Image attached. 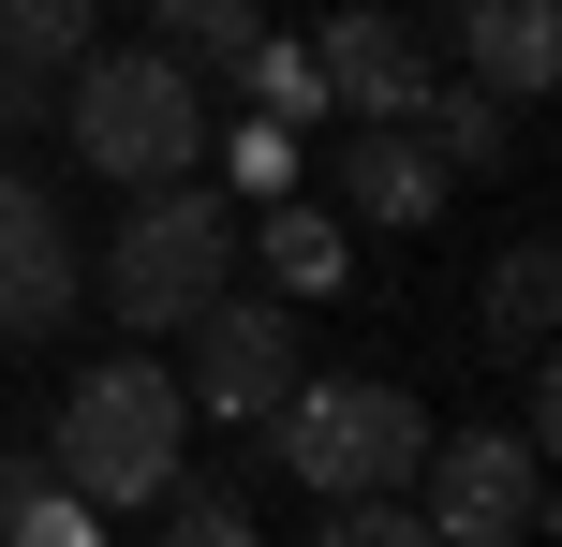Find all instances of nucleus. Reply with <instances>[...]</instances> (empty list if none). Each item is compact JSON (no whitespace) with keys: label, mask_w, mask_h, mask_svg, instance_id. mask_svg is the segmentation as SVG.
Instances as JSON below:
<instances>
[{"label":"nucleus","mask_w":562,"mask_h":547,"mask_svg":"<svg viewBox=\"0 0 562 547\" xmlns=\"http://www.w3.org/2000/svg\"><path fill=\"white\" fill-rule=\"evenodd\" d=\"M75 296H89V252L59 223V193L30 163H0V341H59Z\"/></svg>","instance_id":"obj_7"},{"label":"nucleus","mask_w":562,"mask_h":547,"mask_svg":"<svg viewBox=\"0 0 562 547\" xmlns=\"http://www.w3.org/2000/svg\"><path fill=\"white\" fill-rule=\"evenodd\" d=\"M223 282H237V223H223L207 178H148V193H119V237H104V266H89V296H104L119 326L178 341Z\"/></svg>","instance_id":"obj_3"},{"label":"nucleus","mask_w":562,"mask_h":547,"mask_svg":"<svg viewBox=\"0 0 562 547\" xmlns=\"http://www.w3.org/2000/svg\"><path fill=\"white\" fill-rule=\"evenodd\" d=\"M45 489H59V474H45V459H15V444H0V533H15V518H30V503H45Z\"/></svg>","instance_id":"obj_22"},{"label":"nucleus","mask_w":562,"mask_h":547,"mask_svg":"<svg viewBox=\"0 0 562 547\" xmlns=\"http://www.w3.org/2000/svg\"><path fill=\"white\" fill-rule=\"evenodd\" d=\"M415 518L445 533V547H533L548 533V444L533 430H429V459H415Z\"/></svg>","instance_id":"obj_5"},{"label":"nucleus","mask_w":562,"mask_h":547,"mask_svg":"<svg viewBox=\"0 0 562 547\" xmlns=\"http://www.w3.org/2000/svg\"><path fill=\"white\" fill-rule=\"evenodd\" d=\"M415 134L445 148V178H504V163H518V148H504V104H488V89H459V75L415 104Z\"/></svg>","instance_id":"obj_12"},{"label":"nucleus","mask_w":562,"mask_h":547,"mask_svg":"<svg viewBox=\"0 0 562 547\" xmlns=\"http://www.w3.org/2000/svg\"><path fill=\"white\" fill-rule=\"evenodd\" d=\"M445 148L415 134V118H356V148H340V207L356 223H385V237H415V223H445Z\"/></svg>","instance_id":"obj_10"},{"label":"nucleus","mask_w":562,"mask_h":547,"mask_svg":"<svg viewBox=\"0 0 562 547\" xmlns=\"http://www.w3.org/2000/svg\"><path fill=\"white\" fill-rule=\"evenodd\" d=\"M178 430H193L178 371H148V355H104V371H75V400H59L45 474L89 503V518H119V503H164V489H178Z\"/></svg>","instance_id":"obj_2"},{"label":"nucleus","mask_w":562,"mask_h":547,"mask_svg":"<svg viewBox=\"0 0 562 547\" xmlns=\"http://www.w3.org/2000/svg\"><path fill=\"white\" fill-rule=\"evenodd\" d=\"M59 134H75V163L104 178V193H148V178L207 163V89H193V59H164V45H89L75 75H59Z\"/></svg>","instance_id":"obj_1"},{"label":"nucleus","mask_w":562,"mask_h":547,"mask_svg":"<svg viewBox=\"0 0 562 547\" xmlns=\"http://www.w3.org/2000/svg\"><path fill=\"white\" fill-rule=\"evenodd\" d=\"M281 178H296V134L252 118V134H237V193H281Z\"/></svg>","instance_id":"obj_20"},{"label":"nucleus","mask_w":562,"mask_h":547,"mask_svg":"<svg viewBox=\"0 0 562 547\" xmlns=\"http://www.w3.org/2000/svg\"><path fill=\"white\" fill-rule=\"evenodd\" d=\"M15 118H59V75H30V59H0V134Z\"/></svg>","instance_id":"obj_21"},{"label":"nucleus","mask_w":562,"mask_h":547,"mask_svg":"<svg viewBox=\"0 0 562 547\" xmlns=\"http://www.w3.org/2000/svg\"><path fill=\"white\" fill-rule=\"evenodd\" d=\"M237 75H252V89H267V104H281V118H311V104H326V75H311V59H296V45H252V59H237Z\"/></svg>","instance_id":"obj_18"},{"label":"nucleus","mask_w":562,"mask_h":547,"mask_svg":"<svg viewBox=\"0 0 562 547\" xmlns=\"http://www.w3.org/2000/svg\"><path fill=\"white\" fill-rule=\"evenodd\" d=\"M311 547H445V533H429L400 489H370V503H326V533H311Z\"/></svg>","instance_id":"obj_16"},{"label":"nucleus","mask_w":562,"mask_h":547,"mask_svg":"<svg viewBox=\"0 0 562 547\" xmlns=\"http://www.w3.org/2000/svg\"><path fill=\"white\" fill-rule=\"evenodd\" d=\"M148 30H164V59H207V75H237V59L267 45L252 0H148Z\"/></svg>","instance_id":"obj_14"},{"label":"nucleus","mask_w":562,"mask_h":547,"mask_svg":"<svg viewBox=\"0 0 562 547\" xmlns=\"http://www.w3.org/2000/svg\"><path fill=\"white\" fill-rule=\"evenodd\" d=\"M0 547H104V533H89V503H75V489H45V503H30Z\"/></svg>","instance_id":"obj_19"},{"label":"nucleus","mask_w":562,"mask_h":547,"mask_svg":"<svg viewBox=\"0 0 562 547\" xmlns=\"http://www.w3.org/2000/svg\"><path fill=\"white\" fill-rule=\"evenodd\" d=\"M326 104H356V118H415L429 89H445V59L415 45V15H385V0H356V15H326Z\"/></svg>","instance_id":"obj_8"},{"label":"nucleus","mask_w":562,"mask_h":547,"mask_svg":"<svg viewBox=\"0 0 562 547\" xmlns=\"http://www.w3.org/2000/svg\"><path fill=\"white\" fill-rule=\"evenodd\" d=\"M445 75L488 89V104H533L562 75V15L548 0H445Z\"/></svg>","instance_id":"obj_9"},{"label":"nucleus","mask_w":562,"mask_h":547,"mask_svg":"<svg viewBox=\"0 0 562 547\" xmlns=\"http://www.w3.org/2000/svg\"><path fill=\"white\" fill-rule=\"evenodd\" d=\"M548 296H562V252H548V237H518V252L488 266V341H504L518 371L548 355Z\"/></svg>","instance_id":"obj_11"},{"label":"nucleus","mask_w":562,"mask_h":547,"mask_svg":"<svg viewBox=\"0 0 562 547\" xmlns=\"http://www.w3.org/2000/svg\"><path fill=\"white\" fill-rule=\"evenodd\" d=\"M178 341H193V371H178L193 414H223V430H267V414H281V385H296V311H267V296H207Z\"/></svg>","instance_id":"obj_6"},{"label":"nucleus","mask_w":562,"mask_h":547,"mask_svg":"<svg viewBox=\"0 0 562 547\" xmlns=\"http://www.w3.org/2000/svg\"><path fill=\"white\" fill-rule=\"evenodd\" d=\"M148 547H267V533L237 518V489H178V518L148 533Z\"/></svg>","instance_id":"obj_17"},{"label":"nucleus","mask_w":562,"mask_h":547,"mask_svg":"<svg viewBox=\"0 0 562 547\" xmlns=\"http://www.w3.org/2000/svg\"><path fill=\"white\" fill-rule=\"evenodd\" d=\"M267 282L340 296V223H326V207H267Z\"/></svg>","instance_id":"obj_15"},{"label":"nucleus","mask_w":562,"mask_h":547,"mask_svg":"<svg viewBox=\"0 0 562 547\" xmlns=\"http://www.w3.org/2000/svg\"><path fill=\"white\" fill-rule=\"evenodd\" d=\"M267 444H281V474H296L311 503H370V489H415L429 414H415V385H385V371H296L281 414H267Z\"/></svg>","instance_id":"obj_4"},{"label":"nucleus","mask_w":562,"mask_h":547,"mask_svg":"<svg viewBox=\"0 0 562 547\" xmlns=\"http://www.w3.org/2000/svg\"><path fill=\"white\" fill-rule=\"evenodd\" d=\"M89 45H104V0H0V59L30 75H75Z\"/></svg>","instance_id":"obj_13"}]
</instances>
